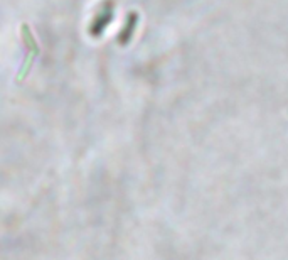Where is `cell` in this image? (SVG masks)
Returning a JSON list of instances; mask_svg holds the SVG:
<instances>
[{
    "mask_svg": "<svg viewBox=\"0 0 288 260\" xmlns=\"http://www.w3.org/2000/svg\"><path fill=\"white\" fill-rule=\"evenodd\" d=\"M37 56H39L37 51H29V53H27L22 66L19 68L17 74H15V83H22L24 80H26V76L29 74V71H30V68H32V65H34V61H35V58Z\"/></svg>",
    "mask_w": 288,
    "mask_h": 260,
    "instance_id": "obj_1",
    "label": "cell"
},
{
    "mask_svg": "<svg viewBox=\"0 0 288 260\" xmlns=\"http://www.w3.org/2000/svg\"><path fill=\"white\" fill-rule=\"evenodd\" d=\"M21 35H22V41L26 42V46L29 47V51H37V53H41V49H39V44L37 41L34 39L32 32H30V27L27 26L26 22L21 26Z\"/></svg>",
    "mask_w": 288,
    "mask_h": 260,
    "instance_id": "obj_2",
    "label": "cell"
}]
</instances>
